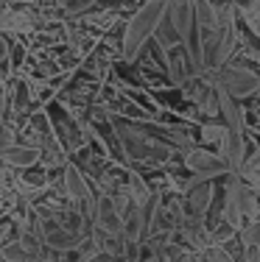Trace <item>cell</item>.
Wrapping results in <instances>:
<instances>
[{"label":"cell","mask_w":260,"mask_h":262,"mask_svg":"<svg viewBox=\"0 0 260 262\" xmlns=\"http://www.w3.org/2000/svg\"><path fill=\"white\" fill-rule=\"evenodd\" d=\"M168 6H171V0H148V3H143L132 14L126 31H123V39H121V53H123L126 61H134L137 53L148 45V39H154L157 26L165 17Z\"/></svg>","instance_id":"cell-1"},{"label":"cell","mask_w":260,"mask_h":262,"mask_svg":"<svg viewBox=\"0 0 260 262\" xmlns=\"http://www.w3.org/2000/svg\"><path fill=\"white\" fill-rule=\"evenodd\" d=\"M65 190L70 195V201L76 204V212L84 217V221H95V207H98V198H92L90 184L82 176L76 165H65Z\"/></svg>","instance_id":"cell-2"},{"label":"cell","mask_w":260,"mask_h":262,"mask_svg":"<svg viewBox=\"0 0 260 262\" xmlns=\"http://www.w3.org/2000/svg\"><path fill=\"white\" fill-rule=\"evenodd\" d=\"M185 167H188L193 176H202V179H215V176L232 173L230 162L221 157V154L207 151V148H188V151H185Z\"/></svg>","instance_id":"cell-3"},{"label":"cell","mask_w":260,"mask_h":262,"mask_svg":"<svg viewBox=\"0 0 260 262\" xmlns=\"http://www.w3.org/2000/svg\"><path fill=\"white\" fill-rule=\"evenodd\" d=\"M39 232H42L45 246L53 248V251H59V254H70V251H78V248H82V237H78V232H73L70 226L59 223L56 217L39 221Z\"/></svg>","instance_id":"cell-4"},{"label":"cell","mask_w":260,"mask_h":262,"mask_svg":"<svg viewBox=\"0 0 260 262\" xmlns=\"http://www.w3.org/2000/svg\"><path fill=\"white\" fill-rule=\"evenodd\" d=\"M215 84L224 92H230L232 98H246L260 90V76L246 70V67H224L218 73V78H215Z\"/></svg>","instance_id":"cell-5"},{"label":"cell","mask_w":260,"mask_h":262,"mask_svg":"<svg viewBox=\"0 0 260 262\" xmlns=\"http://www.w3.org/2000/svg\"><path fill=\"white\" fill-rule=\"evenodd\" d=\"M95 223L107 237H123V215L115 207L112 195H98L95 207Z\"/></svg>","instance_id":"cell-6"},{"label":"cell","mask_w":260,"mask_h":262,"mask_svg":"<svg viewBox=\"0 0 260 262\" xmlns=\"http://www.w3.org/2000/svg\"><path fill=\"white\" fill-rule=\"evenodd\" d=\"M0 159L11 167H23V170H26V167H34L36 162L42 159V154H39V148H34V145L11 142V145H6L3 151H0Z\"/></svg>","instance_id":"cell-7"},{"label":"cell","mask_w":260,"mask_h":262,"mask_svg":"<svg viewBox=\"0 0 260 262\" xmlns=\"http://www.w3.org/2000/svg\"><path fill=\"white\" fill-rule=\"evenodd\" d=\"M185 195H188V207L193 212V217H202L204 221V215L210 212V204H213V184L202 182V184H196L193 190H188Z\"/></svg>","instance_id":"cell-8"},{"label":"cell","mask_w":260,"mask_h":262,"mask_svg":"<svg viewBox=\"0 0 260 262\" xmlns=\"http://www.w3.org/2000/svg\"><path fill=\"white\" fill-rule=\"evenodd\" d=\"M154 42H157V45H163L165 51H173V48L185 45L182 34H179V28H176V26H173V20L168 17V11H165V17L159 20L157 34H154Z\"/></svg>","instance_id":"cell-9"},{"label":"cell","mask_w":260,"mask_h":262,"mask_svg":"<svg viewBox=\"0 0 260 262\" xmlns=\"http://www.w3.org/2000/svg\"><path fill=\"white\" fill-rule=\"evenodd\" d=\"M193 3H196V17H199L202 34H210V31L221 28V17H218V11L213 9L210 0H193Z\"/></svg>","instance_id":"cell-10"},{"label":"cell","mask_w":260,"mask_h":262,"mask_svg":"<svg viewBox=\"0 0 260 262\" xmlns=\"http://www.w3.org/2000/svg\"><path fill=\"white\" fill-rule=\"evenodd\" d=\"M0 259L3 262H34V254H31L20 240H11L0 248Z\"/></svg>","instance_id":"cell-11"},{"label":"cell","mask_w":260,"mask_h":262,"mask_svg":"<svg viewBox=\"0 0 260 262\" xmlns=\"http://www.w3.org/2000/svg\"><path fill=\"white\" fill-rule=\"evenodd\" d=\"M241 212H244V217H249V221H257V212H260V204H257V190L255 187H241Z\"/></svg>","instance_id":"cell-12"},{"label":"cell","mask_w":260,"mask_h":262,"mask_svg":"<svg viewBox=\"0 0 260 262\" xmlns=\"http://www.w3.org/2000/svg\"><path fill=\"white\" fill-rule=\"evenodd\" d=\"M227 137V126H218V123H204L202 126V142H213V145L221 148V142H224Z\"/></svg>","instance_id":"cell-13"},{"label":"cell","mask_w":260,"mask_h":262,"mask_svg":"<svg viewBox=\"0 0 260 262\" xmlns=\"http://www.w3.org/2000/svg\"><path fill=\"white\" fill-rule=\"evenodd\" d=\"M241 243L244 246H260V221H249L241 229Z\"/></svg>","instance_id":"cell-14"},{"label":"cell","mask_w":260,"mask_h":262,"mask_svg":"<svg viewBox=\"0 0 260 262\" xmlns=\"http://www.w3.org/2000/svg\"><path fill=\"white\" fill-rule=\"evenodd\" d=\"M241 17H244L246 28H249L252 34L260 39V9H244V11H241Z\"/></svg>","instance_id":"cell-15"},{"label":"cell","mask_w":260,"mask_h":262,"mask_svg":"<svg viewBox=\"0 0 260 262\" xmlns=\"http://www.w3.org/2000/svg\"><path fill=\"white\" fill-rule=\"evenodd\" d=\"M204 257H207V262H232V254L227 251L224 246H218V243L210 246L207 251H204Z\"/></svg>","instance_id":"cell-16"},{"label":"cell","mask_w":260,"mask_h":262,"mask_svg":"<svg viewBox=\"0 0 260 262\" xmlns=\"http://www.w3.org/2000/svg\"><path fill=\"white\" fill-rule=\"evenodd\" d=\"M241 179L249 182V187L260 190V167H244V170H241Z\"/></svg>","instance_id":"cell-17"},{"label":"cell","mask_w":260,"mask_h":262,"mask_svg":"<svg viewBox=\"0 0 260 262\" xmlns=\"http://www.w3.org/2000/svg\"><path fill=\"white\" fill-rule=\"evenodd\" d=\"M84 262H123V259L117 254H109V251H92Z\"/></svg>","instance_id":"cell-18"},{"label":"cell","mask_w":260,"mask_h":262,"mask_svg":"<svg viewBox=\"0 0 260 262\" xmlns=\"http://www.w3.org/2000/svg\"><path fill=\"white\" fill-rule=\"evenodd\" d=\"M28 103V84H17V92H14V109H26Z\"/></svg>","instance_id":"cell-19"},{"label":"cell","mask_w":260,"mask_h":262,"mask_svg":"<svg viewBox=\"0 0 260 262\" xmlns=\"http://www.w3.org/2000/svg\"><path fill=\"white\" fill-rule=\"evenodd\" d=\"M244 259L246 262H260V246H244Z\"/></svg>","instance_id":"cell-20"},{"label":"cell","mask_w":260,"mask_h":262,"mask_svg":"<svg viewBox=\"0 0 260 262\" xmlns=\"http://www.w3.org/2000/svg\"><path fill=\"white\" fill-rule=\"evenodd\" d=\"M9 56H11V42L0 36V64H3V61L9 59Z\"/></svg>","instance_id":"cell-21"},{"label":"cell","mask_w":260,"mask_h":262,"mask_svg":"<svg viewBox=\"0 0 260 262\" xmlns=\"http://www.w3.org/2000/svg\"><path fill=\"white\" fill-rule=\"evenodd\" d=\"M73 3H76V0H59V6H65V9H70Z\"/></svg>","instance_id":"cell-22"},{"label":"cell","mask_w":260,"mask_h":262,"mask_svg":"<svg viewBox=\"0 0 260 262\" xmlns=\"http://www.w3.org/2000/svg\"><path fill=\"white\" fill-rule=\"evenodd\" d=\"M221 3H224V0H221Z\"/></svg>","instance_id":"cell-23"}]
</instances>
